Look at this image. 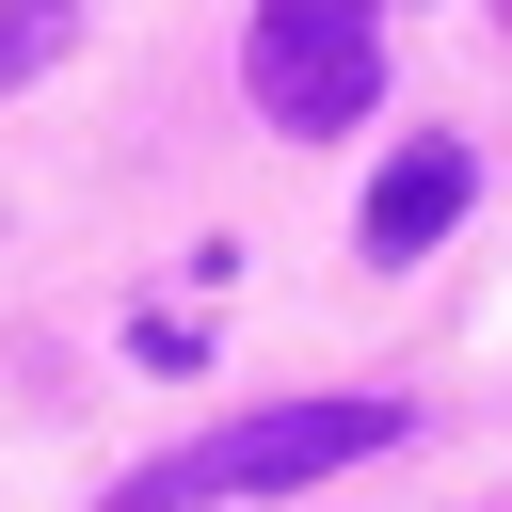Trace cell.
Segmentation results:
<instances>
[{"instance_id":"7a4b0ae2","label":"cell","mask_w":512,"mask_h":512,"mask_svg":"<svg viewBox=\"0 0 512 512\" xmlns=\"http://www.w3.org/2000/svg\"><path fill=\"white\" fill-rule=\"evenodd\" d=\"M240 80H256L272 128H352L384 96V0H256Z\"/></svg>"},{"instance_id":"277c9868","label":"cell","mask_w":512,"mask_h":512,"mask_svg":"<svg viewBox=\"0 0 512 512\" xmlns=\"http://www.w3.org/2000/svg\"><path fill=\"white\" fill-rule=\"evenodd\" d=\"M64 32H80V0H16V16H0V96H16V80H32Z\"/></svg>"},{"instance_id":"3957f363","label":"cell","mask_w":512,"mask_h":512,"mask_svg":"<svg viewBox=\"0 0 512 512\" xmlns=\"http://www.w3.org/2000/svg\"><path fill=\"white\" fill-rule=\"evenodd\" d=\"M464 192H480V160H464V144H400V160L368 176V224H352V240L400 272V256H432V240L464 224Z\"/></svg>"},{"instance_id":"6da1fadb","label":"cell","mask_w":512,"mask_h":512,"mask_svg":"<svg viewBox=\"0 0 512 512\" xmlns=\"http://www.w3.org/2000/svg\"><path fill=\"white\" fill-rule=\"evenodd\" d=\"M368 448H400V400H256V416H224V432H192V448H160V464H128L96 512H208V496H304V480H336V464H368Z\"/></svg>"}]
</instances>
